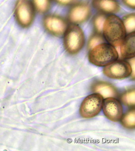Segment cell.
I'll list each match as a JSON object with an SVG mask.
<instances>
[{
    "label": "cell",
    "instance_id": "cell-11",
    "mask_svg": "<svg viewBox=\"0 0 135 151\" xmlns=\"http://www.w3.org/2000/svg\"><path fill=\"white\" fill-rule=\"evenodd\" d=\"M120 54L123 58H131L135 55V32L128 34L120 45Z\"/></svg>",
    "mask_w": 135,
    "mask_h": 151
},
{
    "label": "cell",
    "instance_id": "cell-13",
    "mask_svg": "<svg viewBox=\"0 0 135 151\" xmlns=\"http://www.w3.org/2000/svg\"><path fill=\"white\" fill-rule=\"evenodd\" d=\"M107 17V14L100 12L94 15L92 19V24L95 32L102 34L104 24Z\"/></svg>",
    "mask_w": 135,
    "mask_h": 151
},
{
    "label": "cell",
    "instance_id": "cell-18",
    "mask_svg": "<svg viewBox=\"0 0 135 151\" xmlns=\"http://www.w3.org/2000/svg\"><path fill=\"white\" fill-rule=\"evenodd\" d=\"M121 100L123 104L128 106H131L135 104V90H130L126 92L122 96Z\"/></svg>",
    "mask_w": 135,
    "mask_h": 151
},
{
    "label": "cell",
    "instance_id": "cell-10",
    "mask_svg": "<svg viewBox=\"0 0 135 151\" xmlns=\"http://www.w3.org/2000/svg\"><path fill=\"white\" fill-rule=\"evenodd\" d=\"M92 5L96 10L106 14H117L120 10L117 0H93Z\"/></svg>",
    "mask_w": 135,
    "mask_h": 151
},
{
    "label": "cell",
    "instance_id": "cell-15",
    "mask_svg": "<svg viewBox=\"0 0 135 151\" xmlns=\"http://www.w3.org/2000/svg\"><path fill=\"white\" fill-rule=\"evenodd\" d=\"M104 43H105V40L102 34L94 32L88 38L87 44V49L89 51L97 45Z\"/></svg>",
    "mask_w": 135,
    "mask_h": 151
},
{
    "label": "cell",
    "instance_id": "cell-9",
    "mask_svg": "<svg viewBox=\"0 0 135 151\" xmlns=\"http://www.w3.org/2000/svg\"><path fill=\"white\" fill-rule=\"evenodd\" d=\"M104 114L108 119L114 122L121 120L123 115V109L120 102L113 97L106 98L103 102Z\"/></svg>",
    "mask_w": 135,
    "mask_h": 151
},
{
    "label": "cell",
    "instance_id": "cell-20",
    "mask_svg": "<svg viewBox=\"0 0 135 151\" xmlns=\"http://www.w3.org/2000/svg\"><path fill=\"white\" fill-rule=\"evenodd\" d=\"M122 1L127 7L131 9H135V0H122Z\"/></svg>",
    "mask_w": 135,
    "mask_h": 151
},
{
    "label": "cell",
    "instance_id": "cell-2",
    "mask_svg": "<svg viewBox=\"0 0 135 151\" xmlns=\"http://www.w3.org/2000/svg\"><path fill=\"white\" fill-rule=\"evenodd\" d=\"M118 54L116 48L109 44L104 43L90 50L88 54L90 62L98 67H105L117 60Z\"/></svg>",
    "mask_w": 135,
    "mask_h": 151
},
{
    "label": "cell",
    "instance_id": "cell-7",
    "mask_svg": "<svg viewBox=\"0 0 135 151\" xmlns=\"http://www.w3.org/2000/svg\"><path fill=\"white\" fill-rule=\"evenodd\" d=\"M92 9L90 4L86 1H79L72 5L67 14V19L72 24H82L91 17Z\"/></svg>",
    "mask_w": 135,
    "mask_h": 151
},
{
    "label": "cell",
    "instance_id": "cell-5",
    "mask_svg": "<svg viewBox=\"0 0 135 151\" xmlns=\"http://www.w3.org/2000/svg\"><path fill=\"white\" fill-rule=\"evenodd\" d=\"M16 20L22 27H29L35 17L34 6L29 0H17L15 6Z\"/></svg>",
    "mask_w": 135,
    "mask_h": 151
},
{
    "label": "cell",
    "instance_id": "cell-4",
    "mask_svg": "<svg viewBox=\"0 0 135 151\" xmlns=\"http://www.w3.org/2000/svg\"><path fill=\"white\" fill-rule=\"evenodd\" d=\"M103 97L98 93L90 95L84 99L80 108V114L85 119H90L99 114L102 107Z\"/></svg>",
    "mask_w": 135,
    "mask_h": 151
},
{
    "label": "cell",
    "instance_id": "cell-19",
    "mask_svg": "<svg viewBox=\"0 0 135 151\" xmlns=\"http://www.w3.org/2000/svg\"><path fill=\"white\" fill-rule=\"evenodd\" d=\"M55 3L62 6L73 5L79 1V0H53Z\"/></svg>",
    "mask_w": 135,
    "mask_h": 151
},
{
    "label": "cell",
    "instance_id": "cell-6",
    "mask_svg": "<svg viewBox=\"0 0 135 151\" xmlns=\"http://www.w3.org/2000/svg\"><path fill=\"white\" fill-rule=\"evenodd\" d=\"M43 25L47 32L56 37L63 36L68 27V21L56 14H48L44 17Z\"/></svg>",
    "mask_w": 135,
    "mask_h": 151
},
{
    "label": "cell",
    "instance_id": "cell-12",
    "mask_svg": "<svg viewBox=\"0 0 135 151\" xmlns=\"http://www.w3.org/2000/svg\"><path fill=\"white\" fill-rule=\"evenodd\" d=\"M92 90L95 93H99L103 97H115L117 95L116 89L110 84L104 81H98L95 83Z\"/></svg>",
    "mask_w": 135,
    "mask_h": 151
},
{
    "label": "cell",
    "instance_id": "cell-1",
    "mask_svg": "<svg viewBox=\"0 0 135 151\" xmlns=\"http://www.w3.org/2000/svg\"><path fill=\"white\" fill-rule=\"evenodd\" d=\"M103 34L109 44L115 47L120 46L126 34L122 20L114 15L107 17L104 24Z\"/></svg>",
    "mask_w": 135,
    "mask_h": 151
},
{
    "label": "cell",
    "instance_id": "cell-17",
    "mask_svg": "<svg viewBox=\"0 0 135 151\" xmlns=\"http://www.w3.org/2000/svg\"><path fill=\"white\" fill-rule=\"evenodd\" d=\"M35 9L40 14L48 12L51 6V0H32Z\"/></svg>",
    "mask_w": 135,
    "mask_h": 151
},
{
    "label": "cell",
    "instance_id": "cell-14",
    "mask_svg": "<svg viewBox=\"0 0 135 151\" xmlns=\"http://www.w3.org/2000/svg\"><path fill=\"white\" fill-rule=\"evenodd\" d=\"M123 23L126 29V34L134 32L135 31V14L131 13L125 15L123 17Z\"/></svg>",
    "mask_w": 135,
    "mask_h": 151
},
{
    "label": "cell",
    "instance_id": "cell-8",
    "mask_svg": "<svg viewBox=\"0 0 135 151\" xmlns=\"http://www.w3.org/2000/svg\"><path fill=\"white\" fill-rule=\"evenodd\" d=\"M103 72L109 78L120 79L130 76L132 68L130 63L123 60H116L108 65L105 66Z\"/></svg>",
    "mask_w": 135,
    "mask_h": 151
},
{
    "label": "cell",
    "instance_id": "cell-3",
    "mask_svg": "<svg viewBox=\"0 0 135 151\" xmlns=\"http://www.w3.org/2000/svg\"><path fill=\"white\" fill-rule=\"evenodd\" d=\"M63 36L64 47L69 55H76L83 48L85 42V34L76 24L68 26Z\"/></svg>",
    "mask_w": 135,
    "mask_h": 151
},
{
    "label": "cell",
    "instance_id": "cell-16",
    "mask_svg": "<svg viewBox=\"0 0 135 151\" xmlns=\"http://www.w3.org/2000/svg\"><path fill=\"white\" fill-rule=\"evenodd\" d=\"M121 119V124L126 128L132 129L134 128L135 126V111L134 110L128 111Z\"/></svg>",
    "mask_w": 135,
    "mask_h": 151
}]
</instances>
